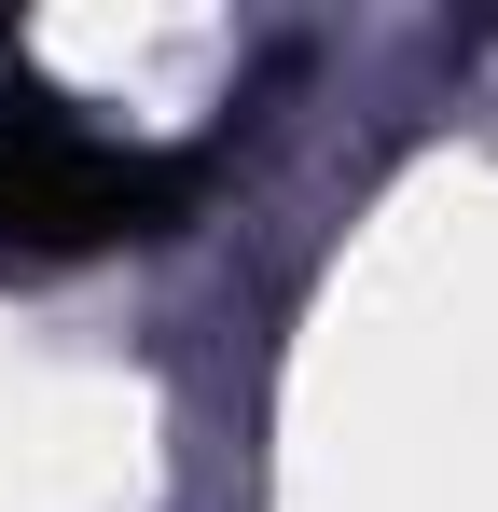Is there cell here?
<instances>
[{
	"mask_svg": "<svg viewBox=\"0 0 498 512\" xmlns=\"http://www.w3.org/2000/svg\"><path fill=\"white\" fill-rule=\"evenodd\" d=\"M180 208H194V153H139V139L83 125L70 97L0 84V250L83 263L125 236H166Z\"/></svg>",
	"mask_w": 498,
	"mask_h": 512,
	"instance_id": "6da1fadb",
	"label": "cell"
}]
</instances>
